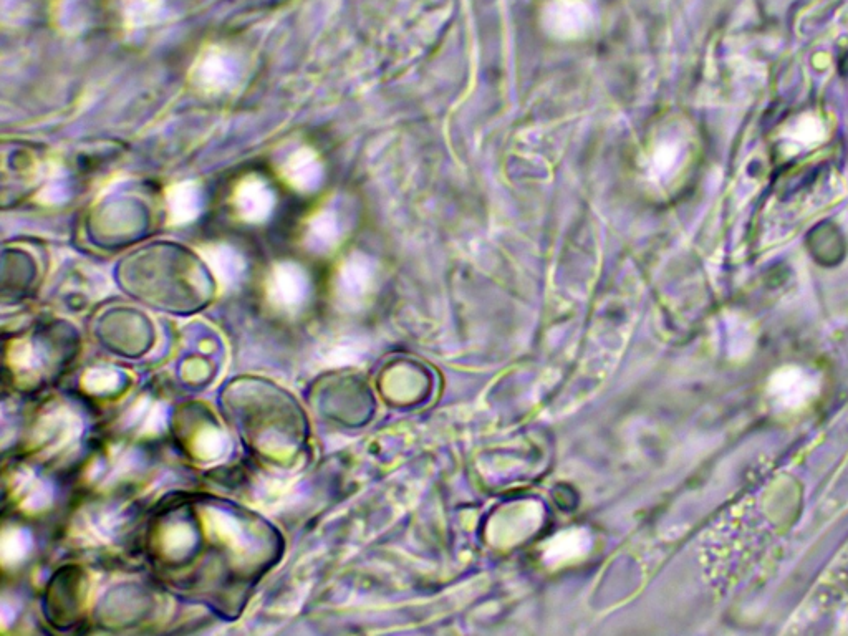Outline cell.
<instances>
[{"label": "cell", "mask_w": 848, "mask_h": 636, "mask_svg": "<svg viewBox=\"0 0 848 636\" xmlns=\"http://www.w3.org/2000/svg\"><path fill=\"white\" fill-rule=\"evenodd\" d=\"M118 375L113 373L110 370H95L87 376L88 388L90 390L95 391V393H105V391L113 390L115 388L116 383H118Z\"/></svg>", "instance_id": "52a82bcc"}, {"label": "cell", "mask_w": 848, "mask_h": 636, "mask_svg": "<svg viewBox=\"0 0 848 636\" xmlns=\"http://www.w3.org/2000/svg\"><path fill=\"white\" fill-rule=\"evenodd\" d=\"M280 174L292 188L300 189V191L312 188V184L317 181L320 174L317 153L310 148H300L287 159Z\"/></svg>", "instance_id": "5b68a950"}, {"label": "cell", "mask_w": 848, "mask_h": 636, "mask_svg": "<svg viewBox=\"0 0 848 636\" xmlns=\"http://www.w3.org/2000/svg\"><path fill=\"white\" fill-rule=\"evenodd\" d=\"M799 131H804V133H805V131H807V128H805L804 123H800V125H799ZM809 131H822V130H820V126H819V125H817V126L812 125V128H809ZM812 136H814V135H812V133H809L810 141H812Z\"/></svg>", "instance_id": "30bf717a"}, {"label": "cell", "mask_w": 848, "mask_h": 636, "mask_svg": "<svg viewBox=\"0 0 848 636\" xmlns=\"http://www.w3.org/2000/svg\"><path fill=\"white\" fill-rule=\"evenodd\" d=\"M232 206L237 216L246 222H262L274 208V196L259 176H246L232 193Z\"/></svg>", "instance_id": "7a4b0ae2"}, {"label": "cell", "mask_w": 848, "mask_h": 636, "mask_svg": "<svg viewBox=\"0 0 848 636\" xmlns=\"http://www.w3.org/2000/svg\"><path fill=\"white\" fill-rule=\"evenodd\" d=\"M27 537L22 532H12V534L4 535V545H2V550H4V559L5 560H19L22 559V555L27 552Z\"/></svg>", "instance_id": "ba28073f"}, {"label": "cell", "mask_w": 848, "mask_h": 636, "mask_svg": "<svg viewBox=\"0 0 848 636\" xmlns=\"http://www.w3.org/2000/svg\"><path fill=\"white\" fill-rule=\"evenodd\" d=\"M231 77V70L227 67L226 60L221 52L216 49L209 50L199 58L198 63L191 70V82L204 92H219L226 87Z\"/></svg>", "instance_id": "277c9868"}, {"label": "cell", "mask_w": 848, "mask_h": 636, "mask_svg": "<svg viewBox=\"0 0 848 636\" xmlns=\"http://www.w3.org/2000/svg\"><path fill=\"white\" fill-rule=\"evenodd\" d=\"M166 204L171 226H183L193 221L201 208L198 184L191 181L171 184L166 191Z\"/></svg>", "instance_id": "3957f363"}, {"label": "cell", "mask_w": 848, "mask_h": 636, "mask_svg": "<svg viewBox=\"0 0 848 636\" xmlns=\"http://www.w3.org/2000/svg\"><path fill=\"white\" fill-rule=\"evenodd\" d=\"M204 256L208 259L219 280H222L224 284H231L241 270V264H239L236 254L226 247H208L204 251Z\"/></svg>", "instance_id": "8992f818"}, {"label": "cell", "mask_w": 848, "mask_h": 636, "mask_svg": "<svg viewBox=\"0 0 848 636\" xmlns=\"http://www.w3.org/2000/svg\"><path fill=\"white\" fill-rule=\"evenodd\" d=\"M224 449H226V441H224L222 434L208 431L204 436H201V449L199 451L204 458H217L224 453Z\"/></svg>", "instance_id": "9c48e42d"}, {"label": "cell", "mask_w": 848, "mask_h": 636, "mask_svg": "<svg viewBox=\"0 0 848 636\" xmlns=\"http://www.w3.org/2000/svg\"><path fill=\"white\" fill-rule=\"evenodd\" d=\"M307 289H309V282L305 272L295 264L275 265L265 285L270 304L289 312L299 309L300 305L304 304Z\"/></svg>", "instance_id": "6da1fadb"}]
</instances>
